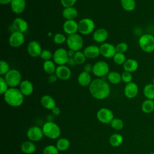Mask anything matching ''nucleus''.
Masks as SVG:
<instances>
[{"label":"nucleus","mask_w":154,"mask_h":154,"mask_svg":"<svg viewBox=\"0 0 154 154\" xmlns=\"http://www.w3.org/2000/svg\"><path fill=\"white\" fill-rule=\"evenodd\" d=\"M89 91L91 96L99 100L106 98L111 91L109 84L102 78H96L92 80L89 85Z\"/></svg>","instance_id":"f257e3e1"},{"label":"nucleus","mask_w":154,"mask_h":154,"mask_svg":"<svg viewBox=\"0 0 154 154\" xmlns=\"http://www.w3.org/2000/svg\"><path fill=\"white\" fill-rule=\"evenodd\" d=\"M4 98L8 105L17 107L23 103L24 96L19 89L16 87H10L4 94Z\"/></svg>","instance_id":"f03ea898"},{"label":"nucleus","mask_w":154,"mask_h":154,"mask_svg":"<svg viewBox=\"0 0 154 154\" xmlns=\"http://www.w3.org/2000/svg\"><path fill=\"white\" fill-rule=\"evenodd\" d=\"M138 45L141 49L146 53L154 52V36L151 34H144L138 39Z\"/></svg>","instance_id":"7ed1b4c3"},{"label":"nucleus","mask_w":154,"mask_h":154,"mask_svg":"<svg viewBox=\"0 0 154 154\" xmlns=\"http://www.w3.org/2000/svg\"><path fill=\"white\" fill-rule=\"evenodd\" d=\"M4 78L10 87H16L22 82V75L17 69H10Z\"/></svg>","instance_id":"20e7f679"},{"label":"nucleus","mask_w":154,"mask_h":154,"mask_svg":"<svg viewBox=\"0 0 154 154\" xmlns=\"http://www.w3.org/2000/svg\"><path fill=\"white\" fill-rule=\"evenodd\" d=\"M78 23V32L82 35H89L94 31L95 23L91 19L83 18Z\"/></svg>","instance_id":"39448f33"},{"label":"nucleus","mask_w":154,"mask_h":154,"mask_svg":"<svg viewBox=\"0 0 154 154\" xmlns=\"http://www.w3.org/2000/svg\"><path fill=\"white\" fill-rule=\"evenodd\" d=\"M66 43L69 49L76 52L80 51L82 48L84 41L82 36L78 33H76L68 35Z\"/></svg>","instance_id":"423d86ee"},{"label":"nucleus","mask_w":154,"mask_h":154,"mask_svg":"<svg viewBox=\"0 0 154 154\" xmlns=\"http://www.w3.org/2000/svg\"><path fill=\"white\" fill-rule=\"evenodd\" d=\"M43 134L51 139H55L58 138L61 133L59 126L52 122H48L44 124L43 128Z\"/></svg>","instance_id":"0eeeda50"},{"label":"nucleus","mask_w":154,"mask_h":154,"mask_svg":"<svg viewBox=\"0 0 154 154\" xmlns=\"http://www.w3.org/2000/svg\"><path fill=\"white\" fill-rule=\"evenodd\" d=\"M109 72V66L104 61H97L93 65L92 73L97 77L102 78L105 76Z\"/></svg>","instance_id":"6e6552de"},{"label":"nucleus","mask_w":154,"mask_h":154,"mask_svg":"<svg viewBox=\"0 0 154 154\" xmlns=\"http://www.w3.org/2000/svg\"><path fill=\"white\" fill-rule=\"evenodd\" d=\"M53 61L58 66L65 65L69 60L67 51L63 48L57 49L53 54Z\"/></svg>","instance_id":"1a4fd4ad"},{"label":"nucleus","mask_w":154,"mask_h":154,"mask_svg":"<svg viewBox=\"0 0 154 154\" xmlns=\"http://www.w3.org/2000/svg\"><path fill=\"white\" fill-rule=\"evenodd\" d=\"M25 42V36L23 33L14 31L9 37L8 43L12 48H19Z\"/></svg>","instance_id":"9d476101"},{"label":"nucleus","mask_w":154,"mask_h":154,"mask_svg":"<svg viewBox=\"0 0 154 154\" xmlns=\"http://www.w3.org/2000/svg\"><path fill=\"white\" fill-rule=\"evenodd\" d=\"M100 55L106 58H112L116 54V46L114 45L105 42L102 43L99 47Z\"/></svg>","instance_id":"9b49d317"},{"label":"nucleus","mask_w":154,"mask_h":154,"mask_svg":"<svg viewBox=\"0 0 154 154\" xmlns=\"http://www.w3.org/2000/svg\"><path fill=\"white\" fill-rule=\"evenodd\" d=\"M97 119L103 123H108L111 122L114 119L112 112L108 108H101L97 113Z\"/></svg>","instance_id":"f8f14e48"},{"label":"nucleus","mask_w":154,"mask_h":154,"mask_svg":"<svg viewBox=\"0 0 154 154\" xmlns=\"http://www.w3.org/2000/svg\"><path fill=\"white\" fill-rule=\"evenodd\" d=\"M42 49L41 47V45L40 43L35 41V40H32L31 41L27 46L26 51L29 55H30L31 57L35 58L37 57H39L42 51Z\"/></svg>","instance_id":"ddd939ff"},{"label":"nucleus","mask_w":154,"mask_h":154,"mask_svg":"<svg viewBox=\"0 0 154 154\" xmlns=\"http://www.w3.org/2000/svg\"><path fill=\"white\" fill-rule=\"evenodd\" d=\"M55 75L57 76L58 78L63 81L68 80L72 75V72L70 68L65 65L58 66L56 68Z\"/></svg>","instance_id":"4468645a"},{"label":"nucleus","mask_w":154,"mask_h":154,"mask_svg":"<svg viewBox=\"0 0 154 154\" xmlns=\"http://www.w3.org/2000/svg\"><path fill=\"white\" fill-rule=\"evenodd\" d=\"M63 29L69 35L76 34L78 31V23L75 20H66L63 25Z\"/></svg>","instance_id":"2eb2a0df"},{"label":"nucleus","mask_w":154,"mask_h":154,"mask_svg":"<svg viewBox=\"0 0 154 154\" xmlns=\"http://www.w3.org/2000/svg\"><path fill=\"white\" fill-rule=\"evenodd\" d=\"M12 26L15 31L24 33L28 30V23L24 19L16 17L13 21Z\"/></svg>","instance_id":"dca6fc26"},{"label":"nucleus","mask_w":154,"mask_h":154,"mask_svg":"<svg viewBox=\"0 0 154 154\" xmlns=\"http://www.w3.org/2000/svg\"><path fill=\"white\" fill-rule=\"evenodd\" d=\"M138 93V87L137 84L134 82L126 84L124 88V94L125 96L129 99L135 97Z\"/></svg>","instance_id":"f3484780"},{"label":"nucleus","mask_w":154,"mask_h":154,"mask_svg":"<svg viewBox=\"0 0 154 154\" xmlns=\"http://www.w3.org/2000/svg\"><path fill=\"white\" fill-rule=\"evenodd\" d=\"M43 135V130L37 126H32L27 131L28 138L32 141H38L40 140Z\"/></svg>","instance_id":"a211bd4d"},{"label":"nucleus","mask_w":154,"mask_h":154,"mask_svg":"<svg viewBox=\"0 0 154 154\" xmlns=\"http://www.w3.org/2000/svg\"><path fill=\"white\" fill-rule=\"evenodd\" d=\"M108 32L105 28H98L93 32V38L96 43H103L107 40Z\"/></svg>","instance_id":"6ab92c4d"},{"label":"nucleus","mask_w":154,"mask_h":154,"mask_svg":"<svg viewBox=\"0 0 154 154\" xmlns=\"http://www.w3.org/2000/svg\"><path fill=\"white\" fill-rule=\"evenodd\" d=\"M10 7L12 11L17 14L22 13L26 8L25 0H12L10 3Z\"/></svg>","instance_id":"aec40b11"},{"label":"nucleus","mask_w":154,"mask_h":154,"mask_svg":"<svg viewBox=\"0 0 154 154\" xmlns=\"http://www.w3.org/2000/svg\"><path fill=\"white\" fill-rule=\"evenodd\" d=\"M83 52L84 53L85 57L87 58H95L99 57L100 55V48L96 45H88L84 50Z\"/></svg>","instance_id":"412c9836"},{"label":"nucleus","mask_w":154,"mask_h":154,"mask_svg":"<svg viewBox=\"0 0 154 154\" xmlns=\"http://www.w3.org/2000/svg\"><path fill=\"white\" fill-rule=\"evenodd\" d=\"M19 90L23 96H29L34 91V87L31 81L27 79L22 81L19 85Z\"/></svg>","instance_id":"4be33fe9"},{"label":"nucleus","mask_w":154,"mask_h":154,"mask_svg":"<svg viewBox=\"0 0 154 154\" xmlns=\"http://www.w3.org/2000/svg\"><path fill=\"white\" fill-rule=\"evenodd\" d=\"M91 76L90 73L83 71L78 76V82L82 87L89 86L91 82Z\"/></svg>","instance_id":"5701e85b"},{"label":"nucleus","mask_w":154,"mask_h":154,"mask_svg":"<svg viewBox=\"0 0 154 154\" xmlns=\"http://www.w3.org/2000/svg\"><path fill=\"white\" fill-rule=\"evenodd\" d=\"M124 71L129 72L131 73L135 72L138 68V61L134 58L126 59L125 63L123 64Z\"/></svg>","instance_id":"b1692460"},{"label":"nucleus","mask_w":154,"mask_h":154,"mask_svg":"<svg viewBox=\"0 0 154 154\" xmlns=\"http://www.w3.org/2000/svg\"><path fill=\"white\" fill-rule=\"evenodd\" d=\"M40 102L42 105L48 109H52L56 106V103L54 99L49 95H44L42 97Z\"/></svg>","instance_id":"393cba45"},{"label":"nucleus","mask_w":154,"mask_h":154,"mask_svg":"<svg viewBox=\"0 0 154 154\" xmlns=\"http://www.w3.org/2000/svg\"><path fill=\"white\" fill-rule=\"evenodd\" d=\"M78 14V10L73 7L64 8L62 12V15L66 20H75Z\"/></svg>","instance_id":"a878e982"},{"label":"nucleus","mask_w":154,"mask_h":154,"mask_svg":"<svg viewBox=\"0 0 154 154\" xmlns=\"http://www.w3.org/2000/svg\"><path fill=\"white\" fill-rule=\"evenodd\" d=\"M55 64H56L54 63V61L51 60L45 61L43 62V69L44 71L48 75L54 74L55 73V70L57 68V67L55 66Z\"/></svg>","instance_id":"bb28decb"},{"label":"nucleus","mask_w":154,"mask_h":154,"mask_svg":"<svg viewBox=\"0 0 154 154\" xmlns=\"http://www.w3.org/2000/svg\"><path fill=\"white\" fill-rule=\"evenodd\" d=\"M141 109L143 112L150 114L154 111V100L150 99H146L141 105Z\"/></svg>","instance_id":"cd10ccee"},{"label":"nucleus","mask_w":154,"mask_h":154,"mask_svg":"<svg viewBox=\"0 0 154 154\" xmlns=\"http://www.w3.org/2000/svg\"><path fill=\"white\" fill-rule=\"evenodd\" d=\"M143 94L146 99L154 100V84L152 83L146 84L143 88Z\"/></svg>","instance_id":"c85d7f7f"},{"label":"nucleus","mask_w":154,"mask_h":154,"mask_svg":"<svg viewBox=\"0 0 154 154\" xmlns=\"http://www.w3.org/2000/svg\"><path fill=\"white\" fill-rule=\"evenodd\" d=\"M107 79L108 81L112 84H118L122 81L121 75L115 71H111L107 75Z\"/></svg>","instance_id":"c756f323"},{"label":"nucleus","mask_w":154,"mask_h":154,"mask_svg":"<svg viewBox=\"0 0 154 154\" xmlns=\"http://www.w3.org/2000/svg\"><path fill=\"white\" fill-rule=\"evenodd\" d=\"M36 147L35 144L31 141L23 142L21 145L22 151L26 154H31L35 152Z\"/></svg>","instance_id":"7c9ffc66"},{"label":"nucleus","mask_w":154,"mask_h":154,"mask_svg":"<svg viewBox=\"0 0 154 154\" xmlns=\"http://www.w3.org/2000/svg\"><path fill=\"white\" fill-rule=\"evenodd\" d=\"M120 4L123 9L126 11H132L136 7L135 0H120Z\"/></svg>","instance_id":"2f4dec72"},{"label":"nucleus","mask_w":154,"mask_h":154,"mask_svg":"<svg viewBox=\"0 0 154 154\" xmlns=\"http://www.w3.org/2000/svg\"><path fill=\"white\" fill-rule=\"evenodd\" d=\"M123 137L119 134H112L109 138V143L114 147H118L123 143Z\"/></svg>","instance_id":"473e14b6"},{"label":"nucleus","mask_w":154,"mask_h":154,"mask_svg":"<svg viewBox=\"0 0 154 154\" xmlns=\"http://www.w3.org/2000/svg\"><path fill=\"white\" fill-rule=\"evenodd\" d=\"M70 146V141L67 138H61L57 142L56 147L60 151H65L68 149Z\"/></svg>","instance_id":"72a5a7b5"},{"label":"nucleus","mask_w":154,"mask_h":154,"mask_svg":"<svg viewBox=\"0 0 154 154\" xmlns=\"http://www.w3.org/2000/svg\"><path fill=\"white\" fill-rule=\"evenodd\" d=\"M73 58L78 65H81L85 62L87 57H85L84 53L81 51H76L73 57Z\"/></svg>","instance_id":"f704fd0d"},{"label":"nucleus","mask_w":154,"mask_h":154,"mask_svg":"<svg viewBox=\"0 0 154 154\" xmlns=\"http://www.w3.org/2000/svg\"><path fill=\"white\" fill-rule=\"evenodd\" d=\"M112 59L114 63L117 65H123L126 60L125 54L119 52H116Z\"/></svg>","instance_id":"c9c22d12"},{"label":"nucleus","mask_w":154,"mask_h":154,"mask_svg":"<svg viewBox=\"0 0 154 154\" xmlns=\"http://www.w3.org/2000/svg\"><path fill=\"white\" fill-rule=\"evenodd\" d=\"M10 70V66L9 64L4 61V60H1L0 61V75L1 76L5 75Z\"/></svg>","instance_id":"e433bc0d"},{"label":"nucleus","mask_w":154,"mask_h":154,"mask_svg":"<svg viewBox=\"0 0 154 154\" xmlns=\"http://www.w3.org/2000/svg\"><path fill=\"white\" fill-rule=\"evenodd\" d=\"M67 38L66 36L61 33H57L54 35L53 41L55 44L61 45L64 42H66Z\"/></svg>","instance_id":"4c0bfd02"},{"label":"nucleus","mask_w":154,"mask_h":154,"mask_svg":"<svg viewBox=\"0 0 154 154\" xmlns=\"http://www.w3.org/2000/svg\"><path fill=\"white\" fill-rule=\"evenodd\" d=\"M39 57L42 60L45 61L48 60H51V59L53 57V54L50 50L43 49L42 50Z\"/></svg>","instance_id":"58836bf2"},{"label":"nucleus","mask_w":154,"mask_h":154,"mask_svg":"<svg viewBox=\"0 0 154 154\" xmlns=\"http://www.w3.org/2000/svg\"><path fill=\"white\" fill-rule=\"evenodd\" d=\"M111 126L116 130H120L123 127V122L120 119H113L111 122Z\"/></svg>","instance_id":"ea45409f"},{"label":"nucleus","mask_w":154,"mask_h":154,"mask_svg":"<svg viewBox=\"0 0 154 154\" xmlns=\"http://www.w3.org/2000/svg\"><path fill=\"white\" fill-rule=\"evenodd\" d=\"M121 76H122V81L126 84L131 82L132 81L133 76H132V73H131V72L124 71L121 74Z\"/></svg>","instance_id":"a19ab883"},{"label":"nucleus","mask_w":154,"mask_h":154,"mask_svg":"<svg viewBox=\"0 0 154 154\" xmlns=\"http://www.w3.org/2000/svg\"><path fill=\"white\" fill-rule=\"evenodd\" d=\"M128 49V45L125 42H120L116 46V50L117 52L124 54L127 51Z\"/></svg>","instance_id":"79ce46f5"},{"label":"nucleus","mask_w":154,"mask_h":154,"mask_svg":"<svg viewBox=\"0 0 154 154\" xmlns=\"http://www.w3.org/2000/svg\"><path fill=\"white\" fill-rule=\"evenodd\" d=\"M58 150L56 146L49 145L43 149V154H58Z\"/></svg>","instance_id":"37998d69"},{"label":"nucleus","mask_w":154,"mask_h":154,"mask_svg":"<svg viewBox=\"0 0 154 154\" xmlns=\"http://www.w3.org/2000/svg\"><path fill=\"white\" fill-rule=\"evenodd\" d=\"M9 86L7 82L5 81L4 77H0V93L1 94H4L9 88Z\"/></svg>","instance_id":"c03bdc74"},{"label":"nucleus","mask_w":154,"mask_h":154,"mask_svg":"<svg viewBox=\"0 0 154 154\" xmlns=\"http://www.w3.org/2000/svg\"><path fill=\"white\" fill-rule=\"evenodd\" d=\"M77 0H60L61 5L64 8L73 7Z\"/></svg>","instance_id":"a18cd8bd"},{"label":"nucleus","mask_w":154,"mask_h":154,"mask_svg":"<svg viewBox=\"0 0 154 154\" xmlns=\"http://www.w3.org/2000/svg\"><path fill=\"white\" fill-rule=\"evenodd\" d=\"M57 79H58L57 76L55 75V73H54V74H51V75H49L48 80L49 82L54 83L57 80Z\"/></svg>","instance_id":"49530a36"},{"label":"nucleus","mask_w":154,"mask_h":154,"mask_svg":"<svg viewBox=\"0 0 154 154\" xmlns=\"http://www.w3.org/2000/svg\"><path fill=\"white\" fill-rule=\"evenodd\" d=\"M93 69V65H91L90 63H87L84 66V71L90 73V72H92Z\"/></svg>","instance_id":"de8ad7c7"},{"label":"nucleus","mask_w":154,"mask_h":154,"mask_svg":"<svg viewBox=\"0 0 154 154\" xmlns=\"http://www.w3.org/2000/svg\"><path fill=\"white\" fill-rule=\"evenodd\" d=\"M67 64L69 66H75V65H76V63L73 58H69Z\"/></svg>","instance_id":"09e8293b"},{"label":"nucleus","mask_w":154,"mask_h":154,"mask_svg":"<svg viewBox=\"0 0 154 154\" xmlns=\"http://www.w3.org/2000/svg\"><path fill=\"white\" fill-rule=\"evenodd\" d=\"M52 112L55 116H58L60 114V109L58 107L55 106L52 109Z\"/></svg>","instance_id":"8fccbe9b"},{"label":"nucleus","mask_w":154,"mask_h":154,"mask_svg":"<svg viewBox=\"0 0 154 154\" xmlns=\"http://www.w3.org/2000/svg\"><path fill=\"white\" fill-rule=\"evenodd\" d=\"M75 51L71 50V49H69V51H67V54H68V57L69 58H73L75 54Z\"/></svg>","instance_id":"3c124183"},{"label":"nucleus","mask_w":154,"mask_h":154,"mask_svg":"<svg viewBox=\"0 0 154 154\" xmlns=\"http://www.w3.org/2000/svg\"><path fill=\"white\" fill-rule=\"evenodd\" d=\"M12 0H0V4L2 5L10 4Z\"/></svg>","instance_id":"603ef678"},{"label":"nucleus","mask_w":154,"mask_h":154,"mask_svg":"<svg viewBox=\"0 0 154 154\" xmlns=\"http://www.w3.org/2000/svg\"><path fill=\"white\" fill-rule=\"evenodd\" d=\"M152 84H154V78H153V79H152Z\"/></svg>","instance_id":"864d4df0"},{"label":"nucleus","mask_w":154,"mask_h":154,"mask_svg":"<svg viewBox=\"0 0 154 154\" xmlns=\"http://www.w3.org/2000/svg\"><path fill=\"white\" fill-rule=\"evenodd\" d=\"M150 154H154V152H151L150 153Z\"/></svg>","instance_id":"5fc2aeb1"},{"label":"nucleus","mask_w":154,"mask_h":154,"mask_svg":"<svg viewBox=\"0 0 154 154\" xmlns=\"http://www.w3.org/2000/svg\"></svg>","instance_id":"6e6d98bb"}]
</instances>
